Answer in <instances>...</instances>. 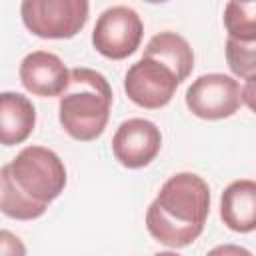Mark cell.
I'll use <instances>...</instances> for the list:
<instances>
[{
	"instance_id": "obj_1",
	"label": "cell",
	"mask_w": 256,
	"mask_h": 256,
	"mask_svg": "<svg viewBox=\"0 0 256 256\" xmlns=\"http://www.w3.org/2000/svg\"><path fill=\"white\" fill-rule=\"evenodd\" d=\"M66 168L44 146L22 148L0 168V212L12 220H36L64 192Z\"/></svg>"
},
{
	"instance_id": "obj_2",
	"label": "cell",
	"mask_w": 256,
	"mask_h": 256,
	"mask_svg": "<svg viewBox=\"0 0 256 256\" xmlns=\"http://www.w3.org/2000/svg\"><path fill=\"white\" fill-rule=\"evenodd\" d=\"M192 68L194 52L188 40L170 30L158 32L148 40L142 58L126 70L124 92L136 106L160 110L172 100Z\"/></svg>"
},
{
	"instance_id": "obj_3",
	"label": "cell",
	"mask_w": 256,
	"mask_h": 256,
	"mask_svg": "<svg viewBox=\"0 0 256 256\" xmlns=\"http://www.w3.org/2000/svg\"><path fill=\"white\" fill-rule=\"evenodd\" d=\"M210 212V186L194 172L170 176L146 210L150 236L168 246H190L204 230Z\"/></svg>"
},
{
	"instance_id": "obj_4",
	"label": "cell",
	"mask_w": 256,
	"mask_h": 256,
	"mask_svg": "<svg viewBox=\"0 0 256 256\" xmlns=\"http://www.w3.org/2000/svg\"><path fill=\"white\" fill-rule=\"evenodd\" d=\"M110 108L112 88L106 76L84 66L72 68L58 102V120L64 132L78 142L96 140L108 124Z\"/></svg>"
},
{
	"instance_id": "obj_5",
	"label": "cell",
	"mask_w": 256,
	"mask_h": 256,
	"mask_svg": "<svg viewBox=\"0 0 256 256\" xmlns=\"http://www.w3.org/2000/svg\"><path fill=\"white\" fill-rule=\"evenodd\" d=\"M88 0H22L20 16L28 32L44 40L74 38L88 22Z\"/></svg>"
},
{
	"instance_id": "obj_6",
	"label": "cell",
	"mask_w": 256,
	"mask_h": 256,
	"mask_svg": "<svg viewBox=\"0 0 256 256\" xmlns=\"http://www.w3.org/2000/svg\"><path fill=\"white\" fill-rule=\"evenodd\" d=\"M144 24L140 14L130 6L106 8L92 30V46L110 60H124L134 54L142 42Z\"/></svg>"
},
{
	"instance_id": "obj_7",
	"label": "cell",
	"mask_w": 256,
	"mask_h": 256,
	"mask_svg": "<svg viewBox=\"0 0 256 256\" xmlns=\"http://www.w3.org/2000/svg\"><path fill=\"white\" fill-rule=\"evenodd\" d=\"M244 104L242 86L236 78L220 72L198 76L186 90L188 110L202 120H224Z\"/></svg>"
},
{
	"instance_id": "obj_8",
	"label": "cell",
	"mask_w": 256,
	"mask_h": 256,
	"mask_svg": "<svg viewBox=\"0 0 256 256\" xmlns=\"http://www.w3.org/2000/svg\"><path fill=\"white\" fill-rule=\"evenodd\" d=\"M162 148L160 128L146 118L124 120L112 136L114 158L130 170L148 166Z\"/></svg>"
},
{
	"instance_id": "obj_9",
	"label": "cell",
	"mask_w": 256,
	"mask_h": 256,
	"mask_svg": "<svg viewBox=\"0 0 256 256\" xmlns=\"http://www.w3.org/2000/svg\"><path fill=\"white\" fill-rule=\"evenodd\" d=\"M18 76L30 94L40 98H54L66 90L70 70L60 56L46 50H36L24 56L18 68Z\"/></svg>"
},
{
	"instance_id": "obj_10",
	"label": "cell",
	"mask_w": 256,
	"mask_h": 256,
	"mask_svg": "<svg viewBox=\"0 0 256 256\" xmlns=\"http://www.w3.org/2000/svg\"><path fill=\"white\" fill-rule=\"evenodd\" d=\"M220 218L232 232L248 234L256 228V182L250 178L230 182L220 198Z\"/></svg>"
},
{
	"instance_id": "obj_11",
	"label": "cell",
	"mask_w": 256,
	"mask_h": 256,
	"mask_svg": "<svg viewBox=\"0 0 256 256\" xmlns=\"http://www.w3.org/2000/svg\"><path fill=\"white\" fill-rule=\"evenodd\" d=\"M36 126V108L20 92H0V144L16 146L30 138Z\"/></svg>"
},
{
	"instance_id": "obj_12",
	"label": "cell",
	"mask_w": 256,
	"mask_h": 256,
	"mask_svg": "<svg viewBox=\"0 0 256 256\" xmlns=\"http://www.w3.org/2000/svg\"><path fill=\"white\" fill-rule=\"evenodd\" d=\"M224 28L230 38L256 40V0H228Z\"/></svg>"
},
{
	"instance_id": "obj_13",
	"label": "cell",
	"mask_w": 256,
	"mask_h": 256,
	"mask_svg": "<svg viewBox=\"0 0 256 256\" xmlns=\"http://www.w3.org/2000/svg\"><path fill=\"white\" fill-rule=\"evenodd\" d=\"M254 50H256V40H236V38H226V62L230 70L242 78V80H254Z\"/></svg>"
},
{
	"instance_id": "obj_14",
	"label": "cell",
	"mask_w": 256,
	"mask_h": 256,
	"mask_svg": "<svg viewBox=\"0 0 256 256\" xmlns=\"http://www.w3.org/2000/svg\"><path fill=\"white\" fill-rule=\"evenodd\" d=\"M0 254H10V256L18 254V256H22V254H26V246L10 230H0Z\"/></svg>"
},
{
	"instance_id": "obj_15",
	"label": "cell",
	"mask_w": 256,
	"mask_h": 256,
	"mask_svg": "<svg viewBox=\"0 0 256 256\" xmlns=\"http://www.w3.org/2000/svg\"><path fill=\"white\" fill-rule=\"evenodd\" d=\"M144 2H148V4H162V2H168V0H144Z\"/></svg>"
}]
</instances>
